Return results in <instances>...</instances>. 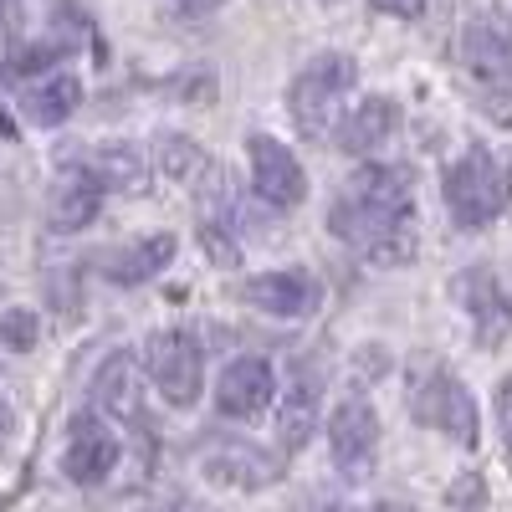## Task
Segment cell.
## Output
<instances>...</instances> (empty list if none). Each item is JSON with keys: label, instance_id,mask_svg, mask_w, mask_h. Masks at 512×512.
Returning a JSON list of instances; mask_svg holds the SVG:
<instances>
[{"label": "cell", "instance_id": "cell-10", "mask_svg": "<svg viewBox=\"0 0 512 512\" xmlns=\"http://www.w3.org/2000/svg\"><path fill=\"white\" fill-rule=\"evenodd\" d=\"M456 303L466 308V323H472V338L482 349H497L512 333V297L487 267H472L456 277Z\"/></svg>", "mask_w": 512, "mask_h": 512}, {"label": "cell", "instance_id": "cell-24", "mask_svg": "<svg viewBox=\"0 0 512 512\" xmlns=\"http://www.w3.org/2000/svg\"><path fill=\"white\" fill-rule=\"evenodd\" d=\"M497 425H502V451H507V466H512V374L497 384Z\"/></svg>", "mask_w": 512, "mask_h": 512}, {"label": "cell", "instance_id": "cell-5", "mask_svg": "<svg viewBox=\"0 0 512 512\" xmlns=\"http://www.w3.org/2000/svg\"><path fill=\"white\" fill-rule=\"evenodd\" d=\"M144 364H149V379L154 390L175 405V410H190L200 400V384H205V349L190 328H159L144 349Z\"/></svg>", "mask_w": 512, "mask_h": 512}, {"label": "cell", "instance_id": "cell-29", "mask_svg": "<svg viewBox=\"0 0 512 512\" xmlns=\"http://www.w3.org/2000/svg\"><path fill=\"white\" fill-rule=\"evenodd\" d=\"M6 436H11V405L0 400V441H6Z\"/></svg>", "mask_w": 512, "mask_h": 512}, {"label": "cell", "instance_id": "cell-1", "mask_svg": "<svg viewBox=\"0 0 512 512\" xmlns=\"http://www.w3.org/2000/svg\"><path fill=\"white\" fill-rule=\"evenodd\" d=\"M328 231L364 262L405 267L415 256V180L400 164H364L328 210Z\"/></svg>", "mask_w": 512, "mask_h": 512}, {"label": "cell", "instance_id": "cell-19", "mask_svg": "<svg viewBox=\"0 0 512 512\" xmlns=\"http://www.w3.org/2000/svg\"><path fill=\"white\" fill-rule=\"evenodd\" d=\"M77 103H82V82L72 72H41V77H31L26 88H21V108L41 128L67 123L77 113Z\"/></svg>", "mask_w": 512, "mask_h": 512}, {"label": "cell", "instance_id": "cell-9", "mask_svg": "<svg viewBox=\"0 0 512 512\" xmlns=\"http://www.w3.org/2000/svg\"><path fill=\"white\" fill-rule=\"evenodd\" d=\"M246 154H251V185H256V195H262L272 210H297V205H303L308 175H303V164H297V154L282 139L251 134Z\"/></svg>", "mask_w": 512, "mask_h": 512}, {"label": "cell", "instance_id": "cell-12", "mask_svg": "<svg viewBox=\"0 0 512 512\" xmlns=\"http://www.w3.org/2000/svg\"><path fill=\"white\" fill-rule=\"evenodd\" d=\"M277 395V369L256 354H241L221 369V384H216V410L231 415V420H256Z\"/></svg>", "mask_w": 512, "mask_h": 512}, {"label": "cell", "instance_id": "cell-23", "mask_svg": "<svg viewBox=\"0 0 512 512\" xmlns=\"http://www.w3.org/2000/svg\"><path fill=\"white\" fill-rule=\"evenodd\" d=\"M36 338H41L36 313H26V308H6V313H0V344H6L11 354H31Z\"/></svg>", "mask_w": 512, "mask_h": 512}, {"label": "cell", "instance_id": "cell-21", "mask_svg": "<svg viewBox=\"0 0 512 512\" xmlns=\"http://www.w3.org/2000/svg\"><path fill=\"white\" fill-rule=\"evenodd\" d=\"M62 41H31V47H21V52H11L6 62H0V82H31V77H41V72H52L57 62H62Z\"/></svg>", "mask_w": 512, "mask_h": 512}, {"label": "cell", "instance_id": "cell-6", "mask_svg": "<svg viewBox=\"0 0 512 512\" xmlns=\"http://www.w3.org/2000/svg\"><path fill=\"white\" fill-rule=\"evenodd\" d=\"M461 67L472 77V93L492 113L512 118V31L497 21H472L461 36Z\"/></svg>", "mask_w": 512, "mask_h": 512}, {"label": "cell", "instance_id": "cell-28", "mask_svg": "<svg viewBox=\"0 0 512 512\" xmlns=\"http://www.w3.org/2000/svg\"><path fill=\"white\" fill-rule=\"evenodd\" d=\"M333 512H410L405 502H374V507H333Z\"/></svg>", "mask_w": 512, "mask_h": 512}, {"label": "cell", "instance_id": "cell-13", "mask_svg": "<svg viewBox=\"0 0 512 512\" xmlns=\"http://www.w3.org/2000/svg\"><path fill=\"white\" fill-rule=\"evenodd\" d=\"M241 297L256 313H272V318H308L323 303V287L303 272V267H282V272H262V277H246Z\"/></svg>", "mask_w": 512, "mask_h": 512}, {"label": "cell", "instance_id": "cell-17", "mask_svg": "<svg viewBox=\"0 0 512 512\" xmlns=\"http://www.w3.org/2000/svg\"><path fill=\"white\" fill-rule=\"evenodd\" d=\"M98 205H103V185L88 175V169L67 164L62 180H57L52 195H47V226H52V231H82V226H93Z\"/></svg>", "mask_w": 512, "mask_h": 512}, {"label": "cell", "instance_id": "cell-26", "mask_svg": "<svg viewBox=\"0 0 512 512\" xmlns=\"http://www.w3.org/2000/svg\"><path fill=\"white\" fill-rule=\"evenodd\" d=\"M175 6H180V11H195V16H210L216 6H226V0H175Z\"/></svg>", "mask_w": 512, "mask_h": 512}, {"label": "cell", "instance_id": "cell-11", "mask_svg": "<svg viewBox=\"0 0 512 512\" xmlns=\"http://www.w3.org/2000/svg\"><path fill=\"white\" fill-rule=\"evenodd\" d=\"M93 405H98V415H108V420L144 436V374H139V359L128 349L108 354L103 369L93 374Z\"/></svg>", "mask_w": 512, "mask_h": 512}, {"label": "cell", "instance_id": "cell-3", "mask_svg": "<svg viewBox=\"0 0 512 512\" xmlns=\"http://www.w3.org/2000/svg\"><path fill=\"white\" fill-rule=\"evenodd\" d=\"M405 400H410V415L431 431H446L456 446H477L482 425H477V400L472 390L436 359H415L410 374H405Z\"/></svg>", "mask_w": 512, "mask_h": 512}, {"label": "cell", "instance_id": "cell-4", "mask_svg": "<svg viewBox=\"0 0 512 512\" xmlns=\"http://www.w3.org/2000/svg\"><path fill=\"white\" fill-rule=\"evenodd\" d=\"M354 82H359V62L349 52H318L303 72L292 77V93H287L292 123L303 128L308 139H333L338 118H344L338 108H344Z\"/></svg>", "mask_w": 512, "mask_h": 512}, {"label": "cell", "instance_id": "cell-25", "mask_svg": "<svg viewBox=\"0 0 512 512\" xmlns=\"http://www.w3.org/2000/svg\"><path fill=\"white\" fill-rule=\"evenodd\" d=\"M369 6H374L379 16H400V21L425 16V0H369Z\"/></svg>", "mask_w": 512, "mask_h": 512}, {"label": "cell", "instance_id": "cell-30", "mask_svg": "<svg viewBox=\"0 0 512 512\" xmlns=\"http://www.w3.org/2000/svg\"><path fill=\"white\" fill-rule=\"evenodd\" d=\"M0 139H16V123H11V113H0Z\"/></svg>", "mask_w": 512, "mask_h": 512}, {"label": "cell", "instance_id": "cell-7", "mask_svg": "<svg viewBox=\"0 0 512 512\" xmlns=\"http://www.w3.org/2000/svg\"><path fill=\"white\" fill-rule=\"evenodd\" d=\"M328 451L333 466L344 472L349 482H364L374 472V456H379V415L364 395L338 400V410L328 415Z\"/></svg>", "mask_w": 512, "mask_h": 512}, {"label": "cell", "instance_id": "cell-15", "mask_svg": "<svg viewBox=\"0 0 512 512\" xmlns=\"http://www.w3.org/2000/svg\"><path fill=\"white\" fill-rule=\"evenodd\" d=\"M175 236L169 231H154V236H144V241H128V246H118V251H108L103 262H98V272L113 282V287H144L149 277H159L169 262H175Z\"/></svg>", "mask_w": 512, "mask_h": 512}, {"label": "cell", "instance_id": "cell-14", "mask_svg": "<svg viewBox=\"0 0 512 512\" xmlns=\"http://www.w3.org/2000/svg\"><path fill=\"white\" fill-rule=\"evenodd\" d=\"M200 466H205V477H210V482L241 487V492L272 487V482L282 477V461L267 456L262 446H251V441H216V446H205Z\"/></svg>", "mask_w": 512, "mask_h": 512}, {"label": "cell", "instance_id": "cell-20", "mask_svg": "<svg viewBox=\"0 0 512 512\" xmlns=\"http://www.w3.org/2000/svg\"><path fill=\"white\" fill-rule=\"evenodd\" d=\"M313 420H318V379H292L287 395L277 400V441L282 451H297L313 436Z\"/></svg>", "mask_w": 512, "mask_h": 512}, {"label": "cell", "instance_id": "cell-22", "mask_svg": "<svg viewBox=\"0 0 512 512\" xmlns=\"http://www.w3.org/2000/svg\"><path fill=\"white\" fill-rule=\"evenodd\" d=\"M154 154H159V169H164V175H175L180 185H190V180L200 175V169L210 164V154H205L200 144H190L185 134H164Z\"/></svg>", "mask_w": 512, "mask_h": 512}, {"label": "cell", "instance_id": "cell-27", "mask_svg": "<svg viewBox=\"0 0 512 512\" xmlns=\"http://www.w3.org/2000/svg\"><path fill=\"white\" fill-rule=\"evenodd\" d=\"M11 26H16V0H0V41L11 36Z\"/></svg>", "mask_w": 512, "mask_h": 512}, {"label": "cell", "instance_id": "cell-2", "mask_svg": "<svg viewBox=\"0 0 512 512\" xmlns=\"http://www.w3.org/2000/svg\"><path fill=\"white\" fill-rule=\"evenodd\" d=\"M441 200L451 210V221L461 231H487L497 226L507 210H512V164L487 149V144H472L466 154H456L441 175Z\"/></svg>", "mask_w": 512, "mask_h": 512}, {"label": "cell", "instance_id": "cell-18", "mask_svg": "<svg viewBox=\"0 0 512 512\" xmlns=\"http://www.w3.org/2000/svg\"><path fill=\"white\" fill-rule=\"evenodd\" d=\"M395 123H400V103H390V98H379V93H374V98H364L354 113L338 118L333 144L344 149V154H374L379 144H390Z\"/></svg>", "mask_w": 512, "mask_h": 512}, {"label": "cell", "instance_id": "cell-16", "mask_svg": "<svg viewBox=\"0 0 512 512\" xmlns=\"http://www.w3.org/2000/svg\"><path fill=\"white\" fill-rule=\"evenodd\" d=\"M77 169H88V175L103 185V190H113V195H144L149 190V159L134 149V144H93L88 154H77L72 159Z\"/></svg>", "mask_w": 512, "mask_h": 512}, {"label": "cell", "instance_id": "cell-8", "mask_svg": "<svg viewBox=\"0 0 512 512\" xmlns=\"http://www.w3.org/2000/svg\"><path fill=\"white\" fill-rule=\"evenodd\" d=\"M113 466H118V436H113L108 415H98V410L72 415L67 446H62V472H67V482L98 487V482H108Z\"/></svg>", "mask_w": 512, "mask_h": 512}]
</instances>
